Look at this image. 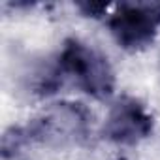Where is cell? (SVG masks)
Segmentation results:
<instances>
[{
  "label": "cell",
  "mask_w": 160,
  "mask_h": 160,
  "mask_svg": "<svg viewBox=\"0 0 160 160\" xmlns=\"http://www.w3.org/2000/svg\"><path fill=\"white\" fill-rule=\"evenodd\" d=\"M30 143H40L53 149L81 145L92 128L91 109L73 100H62L47 106L25 124Z\"/></svg>",
  "instance_id": "cell-1"
},
{
  "label": "cell",
  "mask_w": 160,
  "mask_h": 160,
  "mask_svg": "<svg viewBox=\"0 0 160 160\" xmlns=\"http://www.w3.org/2000/svg\"><path fill=\"white\" fill-rule=\"evenodd\" d=\"M57 68L62 77L73 79V83L94 100H106L115 92L117 77L108 57L77 38H68L62 43Z\"/></svg>",
  "instance_id": "cell-2"
},
{
  "label": "cell",
  "mask_w": 160,
  "mask_h": 160,
  "mask_svg": "<svg viewBox=\"0 0 160 160\" xmlns=\"http://www.w3.org/2000/svg\"><path fill=\"white\" fill-rule=\"evenodd\" d=\"M108 28L115 43L126 51L149 47L160 28L158 4H121L108 15Z\"/></svg>",
  "instance_id": "cell-3"
},
{
  "label": "cell",
  "mask_w": 160,
  "mask_h": 160,
  "mask_svg": "<svg viewBox=\"0 0 160 160\" xmlns=\"http://www.w3.org/2000/svg\"><path fill=\"white\" fill-rule=\"evenodd\" d=\"M154 119L149 109L132 96L119 98L108 111L102 138L119 147H134L152 134Z\"/></svg>",
  "instance_id": "cell-4"
},
{
  "label": "cell",
  "mask_w": 160,
  "mask_h": 160,
  "mask_svg": "<svg viewBox=\"0 0 160 160\" xmlns=\"http://www.w3.org/2000/svg\"><path fill=\"white\" fill-rule=\"evenodd\" d=\"M30 143V138L27 134L25 126H12L4 132L2 136V143H0V151H2V158L10 160L15 158L23 147H27Z\"/></svg>",
  "instance_id": "cell-5"
},
{
  "label": "cell",
  "mask_w": 160,
  "mask_h": 160,
  "mask_svg": "<svg viewBox=\"0 0 160 160\" xmlns=\"http://www.w3.org/2000/svg\"><path fill=\"white\" fill-rule=\"evenodd\" d=\"M109 4L104 2H79L77 10L81 12L85 17H102L104 13H108Z\"/></svg>",
  "instance_id": "cell-6"
},
{
  "label": "cell",
  "mask_w": 160,
  "mask_h": 160,
  "mask_svg": "<svg viewBox=\"0 0 160 160\" xmlns=\"http://www.w3.org/2000/svg\"><path fill=\"white\" fill-rule=\"evenodd\" d=\"M115 160H128V158H115Z\"/></svg>",
  "instance_id": "cell-7"
}]
</instances>
